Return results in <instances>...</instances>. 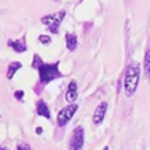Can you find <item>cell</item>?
Masks as SVG:
<instances>
[{"label": "cell", "instance_id": "cell-1", "mask_svg": "<svg viewBox=\"0 0 150 150\" xmlns=\"http://www.w3.org/2000/svg\"><path fill=\"white\" fill-rule=\"evenodd\" d=\"M32 67H35V69L38 71L40 83L42 84H47L54 80L63 77V74H61L60 69H58V63H43L40 55H34Z\"/></svg>", "mask_w": 150, "mask_h": 150}, {"label": "cell", "instance_id": "cell-2", "mask_svg": "<svg viewBox=\"0 0 150 150\" xmlns=\"http://www.w3.org/2000/svg\"><path fill=\"white\" fill-rule=\"evenodd\" d=\"M139 81V64L136 61H132L126 69V77H124V91L127 97H132L138 87Z\"/></svg>", "mask_w": 150, "mask_h": 150}, {"label": "cell", "instance_id": "cell-3", "mask_svg": "<svg viewBox=\"0 0 150 150\" xmlns=\"http://www.w3.org/2000/svg\"><path fill=\"white\" fill-rule=\"evenodd\" d=\"M66 16V11H58L55 14H51V16H46L42 18V23L45 26H47V29H49L52 34H57L58 29H60V23L63 22V18Z\"/></svg>", "mask_w": 150, "mask_h": 150}, {"label": "cell", "instance_id": "cell-4", "mask_svg": "<svg viewBox=\"0 0 150 150\" xmlns=\"http://www.w3.org/2000/svg\"><path fill=\"white\" fill-rule=\"evenodd\" d=\"M77 110H78V106L75 104V103L63 107V109L58 112V115H57V124H58L60 127H64L67 122L72 120V117L75 115V112H77Z\"/></svg>", "mask_w": 150, "mask_h": 150}, {"label": "cell", "instance_id": "cell-5", "mask_svg": "<svg viewBox=\"0 0 150 150\" xmlns=\"http://www.w3.org/2000/svg\"><path fill=\"white\" fill-rule=\"evenodd\" d=\"M84 146V129L78 126L72 132V139H71V149L72 150H81Z\"/></svg>", "mask_w": 150, "mask_h": 150}, {"label": "cell", "instance_id": "cell-6", "mask_svg": "<svg viewBox=\"0 0 150 150\" xmlns=\"http://www.w3.org/2000/svg\"><path fill=\"white\" fill-rule=\"evenodd\" d=\"M107 109H109V104L106 103V101H101V103L97 106V109H95V112H93V115H92V122H93L95 126H98V124H101V122H103Z\"/></svg>", "mask_w": 150, "mask_h": 150}, {"label": "cell", "instance_id": "cell-7", "mask_svg": "<svg viewBox=\"0 0 150 150\" xmlns=\"http://www.w3.org/2000/svg\"><path fill=\"white\" fill-rule=\"evenodd\" d=\"M78 98V87H77V81L72 80L69 86H67V91H66V101L69 104L75 103V100Z\"/></svg>", "mask_w": 150, "mask_h": 150}, {"label": "cell", "instance_id": "cell-8", "mask_svg": "<svg viewBox=\"0 0 150 150\" xmlns=\"http://www.w3.org/2000/svg\"><path fill=\"white\" fill-rule=\"evenodd\" d=\"M8 46L11 47V49H14L16 52H18V54L26 52V43H25L23 38H20V40H8Z\"/></svg>", "mask_w": 150, "mask_h": 150}, {"label": "cell", "instance_id": "cell-9", "mask_svg": "<svg viewBox=\"0 0 150 150\" xmlns=\"http://www.w3.org/2000/svg\"><path fill=\"white\" fill-rule=\"evenodd\" d=\"M35 112L37 115H40V117H45L49 120L51 118V112H49V107H47V104L45 103L43 100H38L37 101V107H35Z\"/></svg>", "mask_w": 150, "mask_h": 150}, {"label": "cell", "instance_id": "cell-10", "mask_svg": "<svg viewBox=\"0 0 150 150\" xmlns=\"http://www.w3.org/2000/svg\"><path fill=\"white\" fill-rule=\"evenodd\" d=\"M77 45H78L77 35L67 32L66 34V46H67V49H69V51H75V49H77Z\"/></svg>", "mask_w": 150, "mask_h": 150}, {"label": "cell", "instance_id": "cell-11", "mask_svg": "<svg viewBox=\"0 0 150 150\" xmlns=\"http://www.w3.org/2000/svg\"><path fill=\"white\" fill-rule=\"evenodd\" d=\"M20 67H22V63H20V61H11V64L8 66V74H6V77L11 80V78L16 75V72L20 69Z\"/></svg>", "mask_w": 150, "mask_h": 150}, {"label": "cell", "instance_id": "cell-12", "mask_svg": "<svg viewBox=\"0 0 150 150\" xmlns=\"http://www.w3.org/2000/svg\"><path fill=\"white\" fill-rule=\"evenodd\" d=\"M144 69H146V74L150 80V49L146 52V57H144Z\"/></svg>", "mask_w": 150, "mask_h": 150}, {"label": "cell", "instance_id": "cell-13", "mask_svg": "<svg viewBox=\"0 0 150 150\" xmlns=\"http://www.w3.org/2000/svg\"><path fill=\"white\" fill-rule=\"evenodd\" d=\"M38 40L42 45H51V42H52V38L49 35H46V34H42V35L38 37Z\"/></svg>", "mask_w": 150, "mask_h": 150}, {"label": "cell", "instance_id": "cell-14", "mask_svg": "<svg viewBox=\"0 0 150 150\" xmlns=\"http://www.w3.org/2000/svg\"><path fill=\"white\" fill-rule=\"evenodd\" d=\"M17 150H31V146L28 142H22V144L17 146Z\"/></svg>", "mask_w": 150, "mask_h": 150}, {"label": "cell", "instance_id": "cell-15", "mask_svg": "<svg viewBox=\"0 0 150 150\" xmlns=\"http://www.w3.org/2000/svg\"><path fill=\"white\" fill-rule=\"evenodd\" d=\"M14 97H16L17 100H23V97H25V93H23V91H17V92L14 93Z\"/></svg>", "mask_w": 150, "mask_h": 150}, {"label": "cell", "instance_id": "cell-16", "mask_svg": "<svg viewBox=\"0 0 150 150\" xmlns=\"http://www.w3.org/2000/svg\"><path fill=\"white\" fill-rule=\"evenodd\" d=\"M37 133H38V135L43 133V129H42V127H37Z\"/></svg>", "mask_w": 150, "mask_h": 150}, {"label": "cell", "instance_id": "cell-17", "mask_svg": "<svg viewBox=\"0 0 150 150\" xmlns=\"http://www.w3.org/2000/svg\"><path fill=\"white\" fill-rule=\"evenodd\" d=\"M0 150H8V149H5V147H2V146H0Z\"/></svg>", "mask_w": 150, "mask_h": 150}, {"label": "cell", "instance_id": "cell-18", "mask_svg": "<svg viewBox=\"0 0 150 150\" xmlns=\"http://www.w3.org/2000/svg\"><path fill=\"white\" fill-rule=\"evenodd\" d=\"M103 150H109V147H104V149H103Z\"/></svg>", "mask_w": 150, "mask_h": 150}]
</instances>
